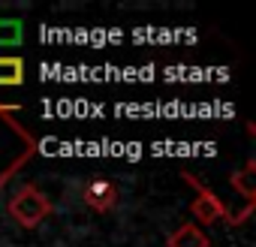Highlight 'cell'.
Segmentation results:
<instances>
[{
	"label": "cell",
	"instance_id": "cell-9",
	"mask_svg": "<svg viewBox=\"0 0 256 247\" xmlns=\"http://www.w3.org/2000/svg\"><path fill=\"white\" fill-rule=\"evenodd\" d=\"M250 214H253V205H244V208H241V211H235V214H232V211H226V217H223V220H226L229 226H241V223H247V217H250Z\"/></svg>",
	"mask_w": 256,
	"mask_h": 247
},
{
	"label": "cell",
	"instance_id": "cell-6",
	"mask_svg": "<svg viewBox=\"0 0 256 247\" xmlns=\"http://www.w3.org/2000/svg\"><path fill=\"white\" fill-rule=\"evenodd\" d=\"M229 184L244 196V205H253V196H256V163L247 160L244 169H238L235 175H229Z\"/></svg>",
	"mask_w": 256,
	"mask_h": 247
},
{
	"label": "cell",
	"instance_id": "cell-8",
	"mask_svg": "<svg viewBox=\"0 0 256 247\" xmlns=\"http://www.w3.org/2000/svg\"><path fill=\"white\" fill-rule=\"evenodd\" d=\"M24 36V28L18 18H0V46H18Z\"/></svg>",
	"mask_w": 256,
	"mask_h": 247
},
{
	"label": "cell",
	"instance_id": "cell-3",
	"mask_svg": "<svg viewBox=\"0 0 256 247\" xmlns=\"http://www.w3.org/2000/svg\"><path fill=\"white\" fill-rule=\"evenodd\" d=\"M181 178L196 190V199H193V205H190V214L199 220V223H205V226H214V223H220L223 217H226V205H223V199L211 190V187H205L196 175H190V172H181Z\"/></svg>",
	"mask_w": 256,
	"mask_h": 247
},
{
	"label": "cell",
	"instance_id": "cell-2",
	"mask_svg": "<svg viewBox=\"0 0 256 247\" xmlns=\"http://www.w3.org/2000/svg\"><path fill=\"white\" fill-rule=\"evenodd\" d=\"M10 214H12V220L18 223V226H24V229H36L46 217H52V211H54V205H52V199L40 190V187H34V184H24V187H18L16 193H12V199H10Z\"/></svg>",
	"mask_w": 256,
	"mask_h": 247
},
{
	"label": "cell",
	"instance_id": "cell-7",
	"mask_svg": "<svg viewBox=\"0 0 256 247\" xmlns=\"http://www.w3.org/2000/svg\"><path fill=\"white\" fill-rule=\"evenodd\" d=\"M24 84V60L22 58H0V88Z\"/></svg>",
	"mask_w": 256,
	"mask_h": 247
},
{
	"label": "cell",
	"instance_id": "cell-1",
	"mask_svg": "<svg viewBox=\"0 0 256 247\" xmlns=\"http://www.w3.org/2000/svg\"><path fill=\"white\" fill-rule=\"evenodd\" d=\"M22 106H4L0 102V190L10 184V178L40 151V142L12 118Z\"/></svg>",
	"mask_w": 256,
	"mask_h": 247
},
{
	"label": "cell",
	"instance_id": "cell-5",
	"mask_svg": "<svg viewBox=\"0 0 256 247\" xmlns=\"http://www.w3.org/2000/svg\"><path fill=\"white\" fill-rule=\"evenodd\" d=\"M166 247H211V241L196 223H184L166 238Z\"/></svg>",
	"mask_w": 256,
	"mask_h": 247
},
{
	"label": "cell",
	"instance_id": "cell-4",
	"mask_svg": "<svg viewBox=\"0 0 256 247\" xmlns=\"http://www.w3.org/2000/svg\"><path fill=\"white\" fill-rule=\"evenodd\" d=\"M82 199H84V205L94 208V211H108V208L118 205V187H114L112 181H106V178H94V181L84 184Z\"/></svg>",
	"mask_w": 256,
	"mask_h": 247
}]
</instances>
